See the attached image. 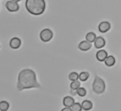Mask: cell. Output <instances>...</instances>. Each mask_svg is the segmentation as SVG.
<instances>
[{"label":"cell","mask_w":121,"mask_h":111,"mask_svg":"<svg viewBox=\"0 0 121 111\" xmlns=\"http://www.w3.org/2000/svg\"><path fill=\"white\" fill-rule=\"evenodd\" d=\"M40 85L37 81L36 74L32 69H23L18 76L17 88L18 91L29 88H40Z\"/></svg>","instance_id":"obj_1"},{"label":"cell","mask_w":121,"mask_h":111,"mask_svg":"<svg viewBox=\"0 0 121 111\" xmlns=\"http://www.w3.org/2000/svg\"><path fill=\"white\" fill-rule=\"evenodd\" d=\"M26 8L30 14L38 16L42 14L46 9L45 0H26Z\"/></svg>","instance_id":"obj_2"},{"label":"cell","mask_w":121,"mask_h":111,"mask_svg":"<svg viewBox=\"0 0 121 111\" xmlns=\"http://www.w3.org/2000/svg\"><path fill=\"white\" fill-rule=\"evenodd\" d=\"M92 88H93L95 94H97V95L103 94L105 90V83L99 76L96 75V77L94 79L93 84H92Z\"/></svg>","instance_id":"obj_3"},{"label":"cell","mask_w":121,"mask_h":111,"mask_svg":"<svg viewBox=\"0 0 121 111\" xmlns=\"http://www.w3.org/2000/svg\"><path fill=\"white\" fill-rule=\"evenodd\" d=\"M39 37L43 42H48L53 38V32L50 29H44L40 32Z\"/></svg>","instance_id":"obj_4"},{"label":"cell","mask_w":121,"mask_h":111,"mask_svg":"<svg viewBox=\"0 0 121 111\" xmlns=\"http://www.w3.org/2000/svg\"><path fill=\"white\" fill-rule=\"evenodd\" d=\"M5 7L9 12H17V11H18V9H19L18 2L12 1V0H10V1H7V2H6Z\"/></svg>","instance_id":"obj_5"},{"label":"cell","mask_w":121,"mask_h":111,"mask_svg":"<svg viewBox=\"0 0 121 111\" xmlns=\"http://www.w3.org/2000/svg\"><path fill=\"white\" fill-rule=\"evenodd\" d=\"M110 29H111V24L107 21L101 22L99 24V25H98V30H99L100 33H107Z\"/></svg>","instance_id":"obj_6"},{"label":"cell","mask_w":121,"mask_h":111,"mask_svg":"<svg viewBox=\"0 0 121 111\" xmlns=\"http://www.w3.org/2000/svg\"><path fill=\"white\" fill-rule=\"evenodd\" d=\"M94 45H95V47L97 48V49L103 48L105 45V40L103 37H97L96 40L94 41Z\"/></svg>","instance_id":"obj_7"},{"label":"cell","mask_w":121,"mask_h":111,"mask_svg":"<svg viewBox=\"0 0 121 111\" xmlns=\"http://www.w3.org/2000/svg\"><path fill=\"white\" fill-rule=\"evenodd\" d=\"M78 48L81 51H88L91 48V43L87 40H83L82 42H80V44L78 45Z\"/></svg>","instance_id":"obj_8"},{"label":"cell","mask_w":121,"mask_h":111,"mask_svg":"<svg viewBox=\"0 0 121 111\" xmlns=\"http://www.w3.org/2000/svg\"><path fill=\"white\" fill-rule=\"evenodd\" d=\"M21 45V41L18 38H12L11 40H10V46L12 48V49H18Z\"/></svg>","instance_id":"obj_9"},{"label":"cell","mask_w":121,"mask_h":111,"mask_svg":"<svg viewBox=\"0 0 121 111\" xmlns=\"http://www.w3.org/2000/svg\"><path fill=\"white\" fill-rule=\"evenodd\" d=\"M63 105L65 107H69V108H71L74 104H75V100L73 97L71 96H66V97H64L63 99Z\"/></svg>","instance_id":"obj_10"},{"label":"cell","mask_w":121,"mask_h":111,"mask_svg":"<svg viewBox=\"0 0 121 111\" xmlns=\"http://www.w3.org/2000/svg\"><path fill=\"white\" fill-rule=\"evenodd\" d=\"M108 56V54H107V52L104 51V50H99V51L97 53V55H96V57H97V60L98 61H104L105 59L107 58Z\"/></svg>","instance_id":"obj_11"},{"label":"cell","mask_w":121,"mask_h":111,"mask_svg":"<svg viewBox=\"0 0 121 111\" xmlns=\"http://www.w3.org/2000/svg\"><path fill=\"white\" fill-rule=\"evenodd\" d=\"M82 109L85 111H88V110H91L92 107H93V104H92V102L91 101H89V100H85L83 102H82Z\"/></svg>","instance_id":"obj_12"},{"label":"cell","mask_w":121,"mask_h":111,"mask_svg":"<svg viewBox=\"0 0 121 111\" xmlns=\"http://www.w3.org/2000/svg\"><path fill=\"white\" fill-rule=\"evenodd\" d=\"M116 62V60L114 56H112V55H110V56H107V58L105 59L104 60V63L107 66H112Z\"/></svg>","instance_id":"obj_13"},{"label":"cell","mask_w":121,"mask_h":111,"mask_svg":"<svg viewBox=\"0 0 121 111\" xmlns=\"http://www.w3.org/2000/svg\"><path fill=\"white\" fill-rule=\"evenodd\" d=\"M96 39H97V37H96V34L94 33H88L86 34V40L89 42H94L96 40Z\"/></svg>","instance_id":"obj_14"},{"label":"cell","mask_w":121,"mask_h":111,"mask_svg":"<svg viewBox=\"0 0 121 111\" xmlns=\"http://www.w3.org/2000/svg\"><path fill=\"white\" fill-rule=\"evenodd\" d=\"M9 103L5 101H2V102H0V110L1 111H6L9 109Z\"/></svg>","instance_id":"obj_15"},{"label":"cell","mask_w":121,"mask_h":111,"mask_svg":"<svg viewBox=\"0 0 121 111\" xmlns=\"http://www.w3.org/2000/svg\"><path fill=\"white\" fill-rule=\"evenodd\" d=\"M90 77V74L88 72H82L79 74V79L82 81H86Z\"/></svg>","instance_id":"obj_16"},{"label":"cell","mask_w":121,"mask_h":111,"mask_svg":"<svg viewBox=\"0 0 121 111\" xmlns=\"http://www.w3.org/2000/svg\"><path fill=\"white\" fill-rule=\"evenodd\" d=\"M80 87H81V84H80V81H72L70 84V88L72 90H77Z\"/></svg>","instance_id":"obj_17"},{"label":"cell","mask_w":121,"mask_h":111,"mask_svg":"<svg viewBox=\"0 0 121 111\" xmlns=\"http://www.w3.org/2000/svg\"><path fill=\"white\" fill-rule=\"evenodd\" d=\"M69 79L71 81H77L79 79V74L76 72H72L70 73L69 75Z\"/></svg>","instance_id":"obj_18"},{"label":"cell","mask_w":121,"mask_h":111,"mask_svg":"<svg viewBox=\"0 0 121 111\" xmlns=\"http://www.w3.org/2000/svg\"><path fill=\"white\" fill-rule=\"evenodd\" d=\"M71 109H72V111H82V104H80L78 102H75V104L71 107Z\"/></svg>","instance_id":"obj_19"},{"label":"cell","mask_w":121,"mask_h":111,"mask_svg":"<svg viewBox=\"0 0 121 111\" xmlns=\"http://www.w3.org/2000/svg\"><path fill=\"white\" fill-rule=\"evenodd\" d=\"M76 92H77V95H78L79 96H81V97L85 96L86 94H87V91H86V89H85L84 87H81L76 90Z\"/></svg>","instance_id":"obj_20"},{"label":"cell","mask_w":121,"mask_h":111,"mask_svg":"<svg viewBox=\"0 0 121 111\" xmlns=\"http://www.w3.org/2000/svg\"><path fill=\"white\" fill-rule=\"evenodd\" d=\"M60 111H72L71 108H69V107H65L64 108H62Z\"/></svg>","instance_id":"obj_21"},{"label":"cell","mask_w":121,"mask_h":111,"mask_svg":"<svg viewBox=\"0 0 121 111\" xmlns=\"http://www.w3.org/2000/svg\"><path fill=\"white\" fill-rule=\"evenodd\" d=\"M12 1H15V2H19V1H21V0H12Z\"/></svg>","instance_id":"obj_22"}]
</instances>
